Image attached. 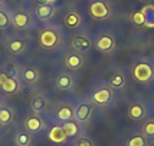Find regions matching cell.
I'll return each mask as SVG.
<instances>
[{
    "mask_svg": "<svg viewBox=\"0 0 154 146\" xmlns=\"http://www.w3.org/2000/svg\"><path fill=\"white\" fill-rule=\"evenodd\" d=\"M3 1H5V0H0V3H3Z\"/></svg>",
    "mask_w": 154,
    "mask_h": 146,
    "instance_id": "35",
    "label": "cell"
},
{
    "mask_svg": "<svg viewBox=\"0 0 154 146\" xmlns=\"http://www.w3.org/2000/svg\"><path fill=\"white\" fill-rule=\"evenodd\" d=\"M125 85V77L120 72H115L109 76V87L112 89H122Z\"/></svg>",
    "mask_w": 154,
    "mask_h": 146,
    "instance_id": "21",
    "label": "cell"
},
{
    "mask_svg": "<svg viewBox=\"0 0 154 146\" xmlns=\"http://www.w3.org/2000/svg\"><path fill=\"white\" fill-rule=\"evenodd\" d=\"M36 13V17L42 22H46V20L52 19L56 13V9H55L54 4H39L35 10Z\"/></svg>",
    "mask_w": 154,
    "mask_h": 146,
    "instance_id": "10",
    "label": "cell"
},
{
    "mask_svg": "<svg viewBox=\"0 0 154 146\" xmlns=\"http://www.w3.org/2000/svg\"><path fill=\"white\" fill-rule=\"evenodd\" d=\"M143 133H144L147 138H154V119H150L148 122L144 123Z\"/></svg>",
    "mask_w": 154,
    "mask_h": 146,
    "instance_id": "26",
    "label": "cell"
},
{
    "mask_svg": "<svg viewBox=\"0 0 154 146\" xmlns=\"http://www.w3.org/2000/svg\"><path fill=\"white\" fill-rule=\"evenodd\" d=\"M76 146H94L92 145V142L88 139H79L76 142Z\"/></svg>",
    "mask_w": 154,
    "mask_h": 146,
    "instance_id": "31",
    "label": "cell"
},
{
    "mask_svg": "<svg viewBox=\"0 0 154 146\" xmlns=\"http://www.w3.org/2000/svg\"><path fill=\"white\" fill-rule=\"evenodd\" d=\"M48 138L51 139V142H54V143H65L68 140V135H66V132L63 130L62 126H54L49 129Z\"/></svg>",
    "mask_w": 154,
    "mask_h": 146,
    "instance_id": "12",
    "label": "cell"
},
{
    "mask_svg": "<svg viewBox=\"0 0 154 146\" xmlns=\"http://www.w3.org/2000/svg\"><path fill=\"white\" fill-rule=\"evenodd\" d=\"M71 46L75 52L78 53H85L88 50H91L92 47V40L89 39V36L87 34H76L71 40Z\"/></svg>",
    "mask_w": 154,
    "mask_h": 146,
    "instance_id": "5",
    "label": "cell"
},
{
    "mask_svg": "<svg viewBox=\"0 0 154 146\" xmlns=\"http://www.w3.org/2000/svg\"><path fill=\"white\" fill-rule=\"evenodd\" d=\"M91 113H92V106H91L89 103H81V105H78L76 109H75L74 118H75L76 122H79V123H85V122L89 119Z\"/></svg>",
    "mask_w": 154,
    "mask_h": 146,
    "instance_id": "9",
    "label": "cell"
},
{
    "mask_svg": "<svg viewBox=\"0 0 154 146\" xmlns=\"http://www.w3.org/2000/svg\"><path fill=\"white\" fill-rule=\"evenodd\" d=\"M40 4H54L55 0H39Z\"/></svg>",
    "mask_w": 154,
    "mask_h": 146,
    "instance_id": "33",
    "label": "cell"
},
{
    "mask_svg": "<svg viewBox=\"0 0 154 146\" xmlns=\"http://www.w3.org/2000/svg\"><path fill=\"white\" fill-rule=\"evenodd\" d=\"M12 23H13V26L16 29H19V30H25L27 29V26L30 25V17H29V14L26 13H14L12 16Z\"/></svg>",
    "mask_w": 154,
    "mask_h": 146,
    "instance_id": "14",
    "label": "cell"
},
{
    "mask_svg": "<svg viewBox=\"0 0 154 146\" xmlns=\"http://www.w3.org/2000/svg\"><path fill=\"white\" fill-rule=\"evenodd\" d=\"M81 23H82V17L78 12H69L63 17V25L68 29H76L81 26Z\"/></svg>",
    "mask_w": 154,
    "mask_h": 146,
    "instance_id": "13",
    "label": "cell"
},
{
    "mask_svg": "<svg viewBox=\"0 0 154 146\" xmlns=\"http://www.w3.org/2000/svg\"><path fill=\"white\" fill-rule=\"evenodd\" d=\"M133 76L140 83H148L154 77V69L146 62H140L133 67Z\"/></svg>",
    "mask_w": 154,
    "mask_h": 146,
    "instance_id": "2",
    "label": "cell"
},
{
    "mask_svg": "<svg viewBox=\"0 0 154 146\" xmlns=\"http://www.w3.org/2000/svg\"><path fill=\"white\" fill-rule=\"evenodd\" d=\"M14 140H16V145L17 146H29L30 142H32L30 135H29V132H26V130H22V132L17 133Z\"/></svg>",
    "mask_w": 154,
    "mask_h": 146,
    "instance_id": "25",
    "label": "cell"
},
{
    "mask_svg": "<svg viewBox=\"0 0 154 146\" xmlns=\"http://www.w3.org/2000/svg\"><path fill=\"white\" fill-rule=\"evenodd\" d=\"M7 77H9V74H7L5 70H0V86H2L5 82H6Z\"/></svg>",
    "mask_w": 154,
    "mask_h": 146,
    "instance_id": "32",
    "label": "cell"
},
{
    "mask_svg": "<svg viewBox=\"0 0 154 146\" xmlns=\"http://www.w3.org/2000/svg\"><path fill=\"white\" fill-rule=\"evenodd\" d=\"M88 10H89L91 17L95 20H107L111 16V7H109L108 3L102 1V0L92 1Z\"/></svg>",
    "mask_w": 154,
    "mask_h": 146,
    "instance_id": "3",
    "label": "cell"
},
{
    "mask_svg": "<svg viewBox=\"0 0 154 146\" xmlns=\"http://www.w3.org/2000/svg\"><path fill=\"white\" fill-rule=\"evenodd\" d=\"M112 98H114L112 87H108V86L98 87L92 93V102H94L95 105H98V106H107V105H109Z\"/></svg>",
    "mask_w": 154,
    "mask_h": 146,
    "instance_id": "4",
    "label": "cell"
},
{
    "mask_svg": "<svg viewBox=\"0 0 154 146\" xmlns=\"http://www.w3.org/2000/svg\"><path fill=\"white\" fill-rule=\"evenodd\" d=\"M3 70L9 74V77H17V74H19V69L14 65H6Z\"/></svg>",
    "mask_w": 154,
    "mask_h": 146,
    "instance_id": "30",
    "label": "cell"
},
{
    "mask_svg": "<svg viewBox=\"0 0 154 146\" xmlns=\"http://www.w3.org/2000/svg\"><path fill=\"white\" fill-rule=\"evenodd\" d=\"M146 145H147L146 138H144V136H140V135L133 136L131 139L128 140V146H146Z\"/></svg>",
    "mask_w": 154,
    "mask_h": 146,
    "instance_id": "28",
    "label": "cell"
},
{
    "mask_svg": "<svg viewBox=\"0 0 154 146\" xmlns=\"http://www.w3.org/2000/svg\"><path fill=\"white\" fill-rule=\"evenodd\" d=\"M12 120H13V110L6 105L0 106V125L7 126L12 123Z\"/></svg>",
    "mask_w": 154,
    "mask_h": 146,
    "instance_id": "19",
    "label": "cell"
},
{
    "mask_svg": "<svg viewBox=\"0 0 154 146\" xmlns=\"http://www.w3.org/2000/svg\"><path fill=\"white\" fill-rule=\"evenodd\" d=\"M95 47H97V50L104 52V53L111 52L115 47V39L112 36H109V34H102V36H100V37L97 39Z\"/></svg>",
    "mask_w": 154,
    "mask_h": 146,
    "instance_id": "6",
    "label": "cell"
},
{
    "mask_svg": "<svg viewBox=\"0 0 154 146\" xmlns=\"http://www.w3.org/2000/svg\"><path fill=\"white\" fill-rule=\"evenodd\" d=\"M141 3H151V1H153V0H140Z\"/></svg>",
    "mask_w": 154,
    "mask_h": 146,
    "instance_id": "34",
    "label": "cell"
},
{
    "mask_svg": "<svg viewBox=\"0 0 154 146\" xmlns=\"http://www.w3.org/2000/svg\"><path fill=\"white\" fill-rule=\"evenodd\" d=\"M144 115H146V109H144V106L141 103H134L128 109V116H130V119H133V120L143 119Z\"/></svg>",
    "mask_w": 154,
    "mask_h": 146,
    "instance_id": "18",
    "label": "cell"
},
{
    "mask_svg": "<svg viewBox=\"0 0 154 146\" xmlns=\"http://www.w3.org/2000/svg\"><path fill=\"white\" fill-rule=\"evenodd\" d=\"M131 22L138 27L144 26V16L141 13V10H137V12H134V13L131 14Z\"/></svg>",
    "mask_w": 154,
    "mask_h": 146,
    "instance_id": "27",
    "label": "cell"
},
{
    "mask_svg": "<svg viewBox=\"0 0 154 146\" xmlns=\"http://www.w3.org/2000/svg\"><path fill=\"white\" fill-rule=\"evenodd\" d=\"M56 86L60 90H69L74 86V79L69 74H59L56 77Z\"/></svg>",
    "mask_w": 154,
    "mask_h": 146,
    "instance_id": "20",
    "label": "cell"
},
{
    "mask_svg": "<svg viewBox=\"0 0 154 146\" xmlns=\"http://www.w3.org/2000/svg\"><path fill=\"white\" fill-rule=\"evenodd\" d=\"M45 127V122L40 116H29L25 120V130L29 133H38Z\"/></svg>",
    "mask_w": 154,
    "mask_h": 146,
    "instance_id": "8",
    "label": "cell"
},
{
    "mask_svg": "<svg viewBox=\"0 0 154 146\" xmlns=\"http://www.w3.org/2000/svg\"><path fill=\"white\" fill-rule=\"evenodd\" d=\"M7 50H9V53L14 54V56L22 54L26 50V40L23 37H12V39H9V42H7Z\"/></svg>",
    "mask_w": 154,
    "mask_h": 146,
    "instance_id": "7",
    "label": "cell"
},
{
    "mask_svg": "<svg viewBox=\"0 0 154 146\" xmlns=\"http://www.w3.org/2000/svg\"><path fill=\"white\" fill-rule=\"evenodd\" d=\"M30 107H32V110L36 113H40L43 112L45 109H46V99L43 98V96H35L33 99H32V103H30Z\"/></svg>",
    "mask_w": 154,
    "mask_h": 146,
    "instance_id": "23",
    "label": "cell"
},
{
    "mask_svg": "<svg viewBox=\"0 0 154 146\" xmlns=\"http://www.w3.org/2000/svg\"><path fill=\"white\" fill-rule=\"evenodd\" d=\"M10 16L6 13V12H3V10H0V29H7L9 25H10Z\"/></svg>",
    "mask_w": 154,
    "mask_h": 146,
    "instance_id": "29",
    "label": "cell"
},
{
    "mask_svg": "<svg viewBox=\"0 0 154 146\" xmlns=\"http://www.w3.org/2000/svg\"><path fill=\"white\" fill-rule=\"evenodd\" d=\"M141 13L144 16V27L154 29V4H146L141 9Z\"/></svg>",
    "mask_w": 154,
    "mask_h": 146,
    "instance_id": "16",
    "label": "cell"
},
{
    "mask_svg": "<svg viewBox=\"0 0 154 146\" xmlns=\"http://www.w3.org/2000/svg\"><path fill=\"white\" fill-rule=\"evenodd\" d=\"M20 77L23 79V82H26L29 85H33L39 80V72L33 67H25L20 72Z\"/></svg>",
    "mask_w": 154,
    "mask_h": 146,
    "instance_id": "15",
    "label": "cell"
},
{
    "mask_svg": "<svg viewBox=\"0 0 154 146\" xmlns=\"http://www.w3.org/2000/svg\"><path fill=\"white\" fill-rule=\"evenodd\" d=\"M65 65L71 70H78L84 66V57L78 52H71L65 56Z\"/></svg>",
    "mask_w": 154,
    "mask_h": 146,
    "instance_id": "11",
    "label": "cell"
},
{
    "mask_svg": "<svg viewBox=\"0 0 154 146\" xmlns=\"http://www.w3.org/2000/svg\"><path fill=\"white\" fill-rule=\"evenodd\" d=\"M62 127H63V130L66 132L68 138H75L78 133H79V126L75 123V122H72V120H68V122H63V125H62Z\"/></svg>",
    "mask_w": 154,
    "mask_h": 146,
    "instance_id": "24",
    "label": "cell"
},
{
    "mask_svg": "<svg viewBox=\"0 0 154 146\" xmlns=\"http://www.w3.org/2000/svg\"><path fill=\"white\" fill-rule=\"evenodd\" d=\"M39 45L46 50H52L60 45V33L56 27L48 26L39 33Z\"/></svg>",
    "mask_w": 154,
    "mask_h": 146,
    "instance_id": "1",
    "label": "cell"
},
{
    "mask_svg": "<svg viewBox=\"0 0 154 146\" xmlns=\"http://www.w3.org/2000/svg\"><path fill=\"white\" fill-rule=\"evenodd\" d=\"M74 115H75V110L72 107L63 106L58 110V113H56V119L59 120V122H68V120H71L74 118Z\"/></svg>",
    "mask_w": 154,
    "mask_h": 146,
    "instance_id": "22",
    "label": "cell"
},
{
    "mask_svg": "<svg viewBox=\"0 0 154 146\" xmlns=\"http://www.w3.org/2000/svg\"><path fill=\"white\" fill-rule=\"evenodd\" d=\"M19 87H20V83H19V79H17V77H7L6 82L0 86V89H2L5 93L12 95V93L17 92Z\"/></svg>",
    "mask_w": 154,
    "mask_h": 146,
    "instance_id": "17",
    "label": "cell"
}]
</instances>
